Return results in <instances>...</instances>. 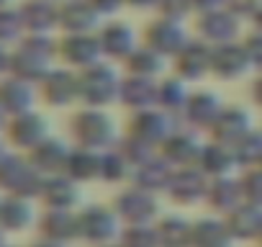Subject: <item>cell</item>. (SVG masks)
Listing matches in <instances>:
<instances>
[{
  "label": "cell",
  "mask_w": 262,
  "mask_h": 247,
  "mask_svg": "<svg viewBox=\"0 0 262 247\" xmlns=\"http://www.w3.org/2000/svg\"><path fill=\"white\" fill-rule=\"evenodd\" d=\"M57 62V39L52 34H26L16 47H11V75L29 83H41V77Z\"/></svg>",
  "instance_id": "6da1fadb"
},
{
  "label": "cell",
  "mask_w": 262,
  "mask_h": 247,
  "mask_svg": "<svg viewBox=\"0 0 262 247\" xmlns=\"http://www.w3.org/2000/svg\"><path fill=\"white\" fill-rule=\"evenodd\" d=\"M70 137H72L75 147H88V150H98V152L116 147L121 139L113 116L105 108H90V106H82L72 116Z\"/></svg>",
  "instance_id": "7a4b0ae2"
},
{
  "label": "cell",
  "mask_w": 262,
  "mask_h": 247,
  "mask_svg": "<svg viewBox=\"0 0 262 247\" xmlns=\"http://www.w3.org/2000/svg\"><path fill=\"white\" fill-rule=\"evenodd\" d=\"M80 106L90 108H108L118 103V90H121V72L116 70L113 62L103 59L88 70H80Z\"/></svg>",
  "instance_id": "3957f363"
},
{
  "label": "cell",
  "mask_w": 262,
  "mask_h": 247,
  "mask_svg": "<svg viewBox=\"0 0 262 247\" xmlns=\"http://www.w3.org/2000/svg\"><path fill=\"white\" fill-rule=\"evenodd\" d=\"M123 232V221L118 219L113 206L90 203L77 209V237L90 247H103L118 242Z\"/></svg>",
  "instance_id": "277c9868"
},
{
  "label": "cell",
  "mask_w": 262,
  "mask_h": 247,
  "mask_svg": "<svg viewBox=\"0 0 262 247\" xmlns=\"http://www.w3.org/2000/svg\"><path fill=\"white\" fill-rule=\"evenodd\" d=\"M44 186V175L29 162V155L24 152H6L0 160V191L6 196H24V198H39Z\"/></svg>",
  "instance_id": "5b68a950"
},
{
  "label": "cell",
  "mask_w": 262,
  "mask_h": 247,
  "mask_svg": "<svg viewBox=\"0 0 262 247\" xmlns=\"http://www.w3.org/2000/svg\"><path fill=\"white\" fill-rule=\"evenodd\" d=\"M118 214V219L123 221V227H131V224H155L162 211H160V196L157 193H149L134 183L123 186L113 203H111Z\"/></svg>",
  "instance_id": "8992f818"
},
{
  "label": "cell",
  "mask_w": 262,
  "mask_h": 247,
  "mask_svg": "<svg viewBox=\"0 0 262 247\" xmlns=\"http://www.w3.org/2000/svg\"><path fill=\"white\" fill-rule=\"evenodd\" d=\"M103 49L95 34H62L57 39V62L70 70H88L98 62H103Z\"/></svg>",
  "instance_id": "52a82bcc"
},
{
  "label": "cell",
  "mask_w": 262,
  "mask_h": 247,
  "mask_svg": "<svg viewBox=\"0 0 262 247\" xmlns=\"http://www.w3.org/2000/svg\"><path fill=\"white\" fill-rule=\"evenodd\" d=\"M39 98L52 108H67L80 103V75L64 65H54L39 83Z\"/></svg>",
  "instance_id": "ba28073f"
},
{
  "label": "cell",
  "mask_w": 262,
  "mask_h": 247,
  "mask_svg": "<svg viewBox=\"0 0 262 247\" xmlns=\"http://www.w3.org/2000/svg\"><path fill=\"white\" fill-rule=\"evenodd\" d=\"M47 137H52L49 132V121L36 113L34 108L26 111V113H18V116H11L8 123H6V139L8 145L16 150V152H24L29 155L36 145H41Z\"/></svg>",
  "instance_id": "9c48e42d"
},
{
  "label": "cell",
  "mask_w": 262,
  "mask_h": 247,
  "mask_svg": "<svg viewBox=\"0 0 262 247\" xmlns=\"http://www.w3.org/2000/svg\"><path fill=\"white\" fill-rule=\"evenodd\" d=\"M178 127V118L170 116L167 111L152 106V108H144V111H134L128 118V129L126 134L137 137L147 145H152L155 150H160V145L167 139V134Z\"/></svg>",
  "instance_id": "30bf717a"
},
{
  "label": "cell",
  "mask_w": 262,
  "mask_h": 247,
  "mask_svg": "<svg viewBox=\"0 0 262 247\" xmlns=\"http://www.w3.org/2000/svg\"><path fill=\"white\" fill-rule=\"evenodd\" d=\"M203 137L201 132L185 127V123L178 121V127L167 134V139L160 145V155L172 165V168H188L198 162V155L203 150Z\"/></svg>",
  "instance_id": "8fae6325"
},
{
  "label": "cell",
  "mask_w": 262,
  "mask_h": 247,
  "mask_svg": "<svg viewBox=\"0 0 262 247\" xmlns=\"http://www.w3.org/2000/svg\"><path fill=\"white\" fill-rule=\"evenodd\" d=\"M224 106L226 103L221 100V95L216 90H208V88L193 90L190 98H188V103H185V111L180 116V123H185V127H190V129H195L201 134L203 132L208 134L213 129V123L219 121Z\"/></svg>",
  "instance_id": "7c38bea8"
},
{
  "label": "cell",
  "mask_w": 262,
  "mask_h": 247,
  "mask_svg": "<svg viewBox=\"0 0 262 247\" xmlns=\"http://www.w3.org/2000/svg\"><path fill=\"white\" fill-rule=\"evenodd\" d=\"M208 183H211V178L195 165L175 168L165 196L170 201H175L178 206H198V203H206Z\"/></svg>",
  "instance_id": "4fadbf2b"
},
{
  "label": "cell",
  "mask_w": 262,
  "mask_h": 247,
  "mask_svg": "<svg viewBox=\"0 0 262 247\" xmlns=\"http://www.w3.org/2000/svg\"><path fill=\"white\" fill-rule=\"evenodd\" d=\"M98 42L108 62H126V57L142 44L134 26H128L126 21H116V18L105 21L98 29Z\"/></svg>",
  "instance_id": "5bb4252c"
},
{
  "label": "cell",
  "mask_w": 262,
  "mask_h": 247,
  "mask_svg": "<svg viewBox=\"0 0 262 247\" xmlns=\"http://www.w3.org/2000/svg\"><path fill=\"white\" fill-rule=\"evenodd\" d=\"M198 39H203L211 47L219 44H229V42H239V31H242V18H236L234 13H229L226 8H216V11H206L198 13Z\"/></svg>",
  "instance_id": "9a60e30c"
},
{
  "label": "cell",
  "mask_w": 262,
  "mask_h": 247,
  "mask_svg": "<svg viewBox=\"0 0 262 247\" xmlns=\"http://www.w3.org/2000/svg\"><path fill=\"white\" fill-rule=\"evenodd\" d=\"M211 44L203 39H188V44L172 57V72L185 83H198L201 77L211 75Z\"/></svg>",
  "instance_id": "2e32d148"
},
{
  "label": "cell",
  "mask_w": 262,
  "mask_h": 247,
  "mask_svg": "<svg viewBox=\"0 0 262 247\" xmlns=\"http://www.w3.org/2000/svg\"><path fill=\"white\" fill-rule=\"evenodd\" d=\"M249 70H254V67L249 62L244 42H229V44L213 47V54H211V75L213 77L234 83V80H242Z\"/></svg>",
  "instance_id": "e0dca14e"
},
{
  "label": "cell",
  "mask_w": 262,
  "mask_h": 247,
  "mask_svg": "<svg viewBox=\"0 0 262 247\" xmlns=\"http://www.w3.org/2000/svg\"><path fill=\"white\" fill-rule=\"evenodd\" d=\"M103 16L93 0H62L59 3V29L62 34H95Z\"/></svg>",
  "instance_id": "ac0fdd59"
},
{
  "label": "cell",
  "mask_w": 262,
  "mask_h": 247,
  "mask_svg": "<svg viewBox=\"0 0 262 247\" xmlns=\"http://www.w3.org/2000/svg\"><path fill=\"white\" fill-rule=\"evenodd\" d=\"M39 201L44 203V209H64V211H77L82 203V186L77 180H72L67 173L59 175H49L44 178Z\"/></svg>",
  "instance_id": "d6986e66"
},
{
  "label": "cell",
  "mask_w": 262,
  "mask_h": 247,
  "mask_svg": "<svg viewBox=\"0 0 262 247\" xmlns=\"http://www.w3.org/2000/svg\"><path fill=\"white\" fill-rule=\"evenodd\" d=\"M252 129H254L252 113H249L244 106H224L219 121L213 123V129L208 132V139L234 147V145L242 142Z\"/></svg>",
  "instance_id": "ffe728a7"
},
{
  "label": "cell",
  "mask_w": 262,
  "mask_h": 247,
  "mask_svg": "<svg viewBox=\"0 0 262 247\" xmlns=\"http://www.w3.org/2000/svg\"><path fill=\"white\" fill-rule=\"evenodd\" d=\"M144 44L152 47L155 52H160L162 57L172 59L185 44H188V34L183 29L180 21H170V18H157L147 26L144 31Z\"/></svg>",
  "instance_id": "44dd1931"
},
{
  "label": "cell",
  "mask_w": 262,
  "mask_h": 247,
  "mask_svg": "<svg viewBox=\"0 0 262 247\" xmlns=\"http://www.w3.org/2000/svg\"><path fill=\"white\" fill-rule=\"evenodd\" d=\"M39 98V85L29 83L18 75H3L0 77V106L6 108L8 116H18L34 108Z\"/></svg>",
  "instance_id": "7402d4cb"
},
{
  "label": "cell",
  "mask_w": 262,
  "mask_h": 247,
  "mask_svg": "<svg viewBox=\"0 0 262 247\" xmlns=\"http://www.w3.org/2000/svg\"><path fill=\"white\" fill-rule=\"evenodd\" d=\"M70 152H72V145H67L64 139H57V137H47L41 145H36L29 152V162L44 178H49V175H59L67 170Z\"/></svg>",
  "instance_id": "603a6c76"
},
{
  "label": "cell",
  "mask_w": 262,
  "mask_h": 247,
  "mask_svg": "<svg viewBox=\"0 0 262 247\" xmlns=\"http://www.w3.org/2000/svg\"><path fill=\"white\" fill-rule=\"evenodd\" d=\"M36 229L41 239L57 242V244H70L77 237V211H64V209H44V214L36 221Z\"/></svg>",
  "instance_id": "cb8c5ba5"
},
{
  "label": "cell",
  "mask_w": 262,
  "mask_h": 247,
  "mask_svg": "<svg viewBox=\"0 0 262 247\" xmlns=\"http://www.w3.org/2000/svg\"><path fill=\"white\" fill-rule=\"evenodd\" d=\"M26 34H54L59 29V3L52 0H24L18 3Z\"/></svg>",
  "instance_id": "d4e9b609"
},
{
  "label": "cell",
  "mask_w": 262,
  "mask_h": 247,
  "mask_svg": "<svg viewBox=\"0 0 262 247\" xmlns=\"http://www.w3.org/2000/svg\"><path fill=\"white\" fill-rule=\"evenodd\" d=\"M157 83L160 80H149V77H139V75H123L121 90H118V103L123 108H128L131 113L157 106Z\"/></svg>",
  "instance_id": "484cf974"
},
{
  "label": "cell",
  "mask_w": 262,
  "mask_h": 247,
  "mask_svg": "<svg viewBox=\"0 0 262 247\" xmlns=\"http://www.w3.org/2000/svg\"><path fill=\"white\" fill-rule=\"evenodd\" d=\"M224 221H226V229L234 242H257L262 234V206L244 201L242 206L229 211L224 216Z\"/></svg>",
  "instance_id": "4316f807"
},
{
  "label": "cell",
  "mask_w": 262,
  "mask_h": 247,
  "mask_svg": "<svg viewBox=\"0 0 262 247\" xmlns=\"http://www.w3.org/2000/svg\"><path fill=\"white\" fill-rule=\"evenodd\" d=\"M244 203V193H242V183L236 175H224V178H211L208 183V193H206V206L219 214L226 216L229 211H234L236 206Z\"/></svg>",
  "instance_id": "83f0119b"
},
{
  "label": "cell",
  "mask_w": 262,
  "mask_h": 247,
  "mask_svg": "<svg viewBox=\"0 0 262 247\" xmlns=\"http://www.w3.org/2000/svg\"><path fill=\"white\" fill-rule=\"evenodd\" d=\"M36 221H39V216L34 209V198L3 193V201H0V229L6 234L8 232H26Z\"/></svg>",
  "instance_id": "f1b7e54d"
},
{
  "label": "cell",
  "mask_w": 262,
  "mask_h": 247,
  "mask_svg": "<svg viewBox=\"0 0 262 247\" xmlns=\"http://www.w3.org/2000/svg\"><path fill=\"white\" fill-rule=\"evenodd\" d=\"M172 173H175V168L157 152L155 157H149L147 162H142L139 168H134L131 183L144 188V191H149V193L162 196V193H167V186L172 180Z\"/></svg>",
  "instance_id": "f546056e"
},
{
  "label": "cell",
  "mask_w": 262,
  "mask_h": 247,
  "mask_svg": "<svg viewBox=\"0 0 262 247\" xmlns=\"http://www.w3.org/2000/svg\"><path fill=\"white\" fill-rule=\"evenodd\" d=\"M195 168H201L208 178H224V175H234V170L239 168V162H236L234 147L208 139L203 145L201 155H198Z\"/></svg>",
  "instance_id": "4dcf8cb0"
},
{
  "label": "cell",
  "mask_w": 262,
  "mask_h": 247,
  "mask_svg": "<svg viewBox=\"0 0 262 247\" xmlns=\"http://www.w3.org/2000/svg\"><path fill=\"white\" fill-rule=\"evenodd\" d=\"M100 168H103V152L72 145V152H70V160H67V170H64L72 180H77L80 186L95 183V180H100Z\"/></svg>",
  "instance_id": "1f68e13d"
},
{
  "label": "cell",
  "mask_w": 262,
  "mask_h": 247,
  "mask_svg": "<svg viewBox=\"0 0 262 247\" xmlns=\"http://www.w3.org/2000/svg\"><path fill=\"white\" fill-rule=\"evenodd\" d=\"M165 67H167V57H162L160 52H155L144 42L131 52L126 57V62H123L126 75H139V77H149V80H162Z\"/></svg>",
  "instance_id": "d6a6232c"
},
{
  "label": "cell",
  "mask_w": 262,
  "mask_h": 247,
  "mask_svg": "<svg viewBox=\"0 0 262 247\" xmlns=\"http://www.w3.org/2000/svg\"><path fill=\"white\" fill-rule=\"evenodd\" d=\"M234 239L226 229L224 216H203L193 221V234H190V247H231Z\"/></svg>",
  "instance_id": "836d02e7"
},
{
  "label": "cell",
  "mask_w": 262,
  "mask_h": 247,
  "mask_svg": "<svg viewBox=\"0 0 262 247\" xmlns=\"http://www.w3.org/2000/svg\"><path fill=\"white\" fill-rule=\"evenodd\" d=\"M190 93H193V90L188 88V83H185L183 77H178V75L162 77V80L157 83V108L167 111L170 116H175V118L180 121Z\"/></svg>",
  "instance_id": "e575fe53"
},
{
  "label": "cell",
  "mask_w": 262,
  "mask_h": 247,
  "mask_svg": "<svg viewBox=\"0 0 262 247\" xmlns=\"http://www.w3.org/2000/svg\"><path fill=\"white\" fill-rule=\"evenodd\" d=\"M160 247H190V234H193V221L183 219L180 214H167L155 221Z\"/></svg>",
  "instance_id": "d590c367"
},
{
  "label": "cell",
  "mask_w": 262,
  "mask_h": 247,
  "mask_svg": "<svg viewBox=\"0 0 262 247\" xmlns=\"http://www.w3.org/2000/svg\"><path fill=\"white\" fill-rule=\"evenodd\" d=\"M131 175H134V165L126 160L118 145L103 152V168H100L103 183H131Z\"/></svg>",
  "instance_id": "8d00e7d4"
},
{
  "label": "cell",
  "mask_w": 262,
  "mask_h": 247,
  "mask_svg": "<svg viewBox=\"0 0 262 247\" xmlns=\"http://www.w3.org/2000/svg\"><path fill=\"white\" fill-rule=\"evenodd\" d=\"M234 155L239 168H257L262 162V129H252L242 142L234 145Z\"/></svg>",
  "instance_id": "74e56055"
},
{
  "label": "cell",
  "mask_w": 262,
  "mask_h": 247,
  "mask_svg": "<svg viewBox=\"0 0 262 247\" xmlns=\"http://www.w3.org/2000/svg\"><path fill=\"white\" fill-rule=\"evenodd\" d=\"M24 36H26V26H24V18H21L18 6L3 8V11H0V44L16 47Z\"/></svg>",
  "instance_id": "f35d334b"
},
{
  "label": "cell",
  "mask_w": 262,
  "mask_h": 247,
  "mask_svg": "<svg viewBox=\"0 0 262 247\" xmlns=\"http://www.w3.org/2000/svg\"><path fill=\"white\" fill-rule=\"evenodd\" d=\"M121 247H160L157 239V229L155 224H131L123 227L121 237H118Z\"/></svg>",
  "instance_id": "ab89813d"
},
{
  "label": "cell",
  "mask_w": 262,
  "mask_h": 247,
  "mask_svg": "<svg viewBox=\"0 0 262 247\" xmlns=\"http://www.w3.org/2000/svg\"><path fill=\"white\" fill-rule=\"evenodd\" d=\"M118 150L126 155V160L134 165V168H139L142 162H147L149 157H155L160 150H155L152 145H147V142H142V139H137V137H131V134H123L121 139H118Z\"/></svg>",
  "instance_id": "60d3db41"
},
{
  "label": "cell",
  "mask_w": 262,
  "mask_h": 247,
  "mask_svg": "<svg viewBox=\"0 0 262 247\" xmlns=\"http://www.w3.org/2000/svg\"><path fill=\"white\" fill-rule=\"evenodd\" d=\"M239 183H242L244 201L262 206V168H244V173L239 175Z\"/></svg>",
  "instance_id": "b9f144b4"
},
{
  "label": "cell",
  "mask_w": 262,
  "mask_h": 247,
  "mask_svg": "<svg viewBox=\"0 0 262 247\" xmlns=\"http://www.w3.org/2000/svg\"><path fill=\"white\" fill-rule=\"evenodd\" d=\"M157 11H160V16H162V18L180 21V24H183V18H185V16L195 13L193 0H160V3H157Z\"/></svg>",
  "instance_id": "7bdbcfd3"
},
{
  "label": "cell",
  "mask_w": 262,
  "mask_h": 247,
  "mask_svg": "<svg viewBox=\"0 0 262 247\" xmlns=\"http://www.w3.org/2000/svg\"><path fill=\"white\" fill-rule=\"evenodd\" d=\"M262 6V0H224V8L229 13H234L236 18H252L257 13V8Z\"/></svg>",
  "instance_id": "ee69618b"
},
{
  "label": "cell",
  "mask_w": 262,
  "mask_h": 247,
  "mask_svg": "<svg viewBox=\"0 0 262 247\" xmlns=\"http://www.w3.org/2000/svg\"><path fill=\"white\" fill-rule=\"evenodd\" d=\"M244 47H247V54H249V62L257 72H262V31H252L247 39H244Z\"/></svg>",
  "instance_id": "f6af8a7d"
},
{
  "label": "cell",
  "mask_w": 262,
  "mask_h": 247,
  "mask_svg": "<svg viewBox=\"0 0 262 247\" xmlns=\"http://www.w3.org/2000/svg\"><path fill=\"white\" fill-rule=\"evenodd\" d=\"M93 6L98 8L100 16H113L126 6V0H93Z\"/></svg>",
  "instance_id": "bcb514c9"
},
{
  "label": "cell",
  "mask_w": 262,
  "mask_h": 247,
  "mask_svg": "<svg viewBox=\"0 0 262 247\" xmlns=\"http://www.w3.org/2000/svg\"><path fill=\"white\" fill-rule=\"evenodd\" d=\"M249 98H252V103H254L257 108H262V72H257V77L252 80V85H249Z\"/></svg>",
  "instance_id": "7dc6e473"
},
{
  "label": "cell",
  "mask_w": 262,
  "mask_h": 247,
  "mask_svg": "<svg viewBox=\"0 0 262 247\" xmlns=\"http://www.w3.org/2000/svg\"><path fill=\"white\" fill-rule=\"evenodd\" d=\"M193 8H195V13L216 11V8H224V0H193Z\"/></svg>",
  "instance_id": "c3c4849f"
},
{
  "label": "cell",
  "mask_w": 262,
  "mask_h": 247,
  "mask_svg": "<svg viewBox=\"0 0 262 247\" xmlns=\"http://www.w3.org/2000/svg\"><path fill=\"white\" fill-rule=\"evenodd\" d=\"M11 72V47L0 44V77Z\"/></svg>",
  "instance_id": "681fc988"
},
{
  "label": "cell",
  "mask_w": 262,
  "mask_h": 247,
  "mask_svg": "<svg viewBox=\"0 0 262 247\" xmlns=\"http://www.w3.org/2000/svg\"><path fill=\"white\" fill-rule=\"evenodd\" d=\"M160 0H126V6L137 8V11H149V8H157Z\"/></svg>",
  "instance_id": "f907efd6"
},
{
  "label": "cell",
  "mask_w": 262,
  "mask_h": 247,
  "mask_svg": "<svg viewBox=\"0 0 262 247\" xmlns=\"http://www.w3.org/2000/svg\"><path fill=\"white\" fill-rule=\"evenodd\" d=\"M29 247H64V244H57V242H49V239H41V237H39V239H36L34 244H29Z\"/></svg>",
  "instance_id": "816d5d0a"
},
{
  "label": "cell",
  "mask_w": 262,
  "mask_h": 247,
  "mask_svg": "<svg viewBox=\"0 0 262 247\" xmlns=\"http://www.w3.org/2000/svg\"><path fill=\"white\" fill-rule=\"evenodd\" d=\"M252 24H254V29H257V31H262V6H259V8H257V13L252 16Z\"/></svg>",
  "instance_id": "f5cc1de1"
},
{
  "label": "cell",
  "mask_w": 262,
  "mask_h": 247,
  "mask_svg": "<svg viewBox=\"0 0 262 247\" xmlns=\"http://www.w3.org/2000/svg\"><path fill=\"white\" fill-rule=\"evenodd\" d=\"M8 118H11V116L6 113V108H3V106H0V132H6V123H8Z\"/></svg>",
  "instance_id": "db71d44e"
},
{
  "label": "cell",
  "mask_w": 262,
  "mask_h": 247,
  "mask_svg": "<svg viewBox=\"0 0 262 247\" xmlns=\"http://www.w3.org/2000/svg\"><path fill=\"white\" fill-rule=\"evenodd\" d=\"M13 6H18V0H0V11H3V8H13Z\"/></svg>",
  "instance_id": "11a10c76"
},
{
  "label": "cell",
  "mask_w": 262,
  "mask_h": 247,
  "mask_svg": "<svg viewBox=\"0 0 262 247\" xmlns=\"http://www.w3.org/2000/svg\"><path fill=\"white\" fill-rule=\"evenodd\" d=\"M0 247H8V244H6V232H3V229H0Z\"/></svg>",
  "instance_id": "9f6ffc18"
},
{
  "label": "cell",
  "mask_w": 262,
  "mask_h": 247,
  "mask_svg": "<svg viewBox=\"0 0 262 247\" xmlns=\"http://www.w3.org/2000/svg\"><path fill=\"white\" fill-rule=\"evenodd\" d=\"M6 152H8V150H6V145L0 142V160H3V155H6Z\"/></svg>",
  "instance_id": "6f0895ef"
},
{
  "label": "cell",
  "mask_w": 262,
  "mask_h": 247,
  "mask_svg": "<svg viewBox=\"0 0 262 247\" xmlns=\"http://www.w3.org/2000/svg\"><path fill=\"white\" fill-rule=\"evenodd\" d=\"M103 247H121V244H118V242H113V244H103Z\"/></svg>",
  "instance_id": "680465c9"
},
{
  "label": "cell",
  "mask_w": 262,
  "mask_h": 247,
  "mask_svg": "<svg viewBox=\"0 0 262 247\" xmlns=\"http://www.w3.org/2000/svg\"><path fill=\"white\" fill-rule=\"evenodd\" d=\"M257 242H259V247H262V234H259V239H257Z\"/></svg>",
  "instance_id": "91938a15"
},
{
  "label": "cell",
  "mask_w": 262,
  "mask_h": 247,
  "mask_svg": "<svg viewBox=\"0 0 262 247\" xmlns=\"http://www.w3.org/2000/svg\"><path fill=\"white\" fill-rule=\"evenodd\" d=\"M52 3H62V0H52Z\"/></svg>",
  "instance_id": "94428289"
},
{
  "label": "cell",
  "mask_w": 262,
  "mask_h": 247,
  "mask_svg": "<svg viewBox=\"0 0 262 247\" xmlns=\"http://www.w3.org/2000/svg\"><path fill=\"white\" fill-rule=\"evenodd\" d=\"M0 201H3V193H0Z\"/></svg>",
  "instance_id": "6125c7cd"
},
{
  "label": "cell",
  "mask_w": 262,
  "mask_h": 247,
  "mask_svg": "<svg viewBox=\"0 0 262 247\" xmlns=\"http://www.w3.org/2000/svg\"><path fill=\"white\" fill-rule=\"evenodd\" d=\"M257 168H262V162H259V165H257Z\"/></svg>",
  "instance_id": "be15d7a7"
},
{
  "label": "cell",
  "mask_w": 262,
  "mask_h": 247,
  "mask_svg": "<svg viewBox=\"0 0 262 247\" xmlns=\"http://www.w3.org/2000/svg\"><path fill=\"white\" fill-rule=\"evenodd\" d=\"M8 247H11V244H8Z\"/></svg>",
  "instance_id": "e7e4bbea"
}]
</instances>
